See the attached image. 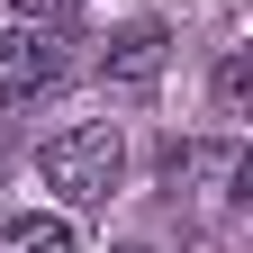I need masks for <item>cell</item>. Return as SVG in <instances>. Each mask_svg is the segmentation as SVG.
<instances>
[{"label":"cell","instance_id":"cell-6","mask_svg":"<svg viewBox=\"0 0 253 253\" xmlns=\"http://www.w3.org/2000/svg\"><path fill=\"white\" fill-rule=\"evenodd\" d=\"M9 9H18L27 27H73V18H82V0H9Z\"/></svg>","mask_w":253,"mask_h":253},{"label":"cell","instance_id":"cell-3","mask_svg":"<svg viewBox=\"0 0 253 253\" xmlns=\"http://www.w3.org/2000/svg\"><path fill=\"white\" fill-rule=\"evenodd\" d=\"M163 63H172V27L136 18V27H118L100 45V82L109 90H145V82H163Z\"/></svg>","mask_w":253,"mask_h":253},{"label":"cell","instance_id":"cell-4","mask_svg":"<svg viewBox=\"0 0 253 253\" xmlns=\"http://www.w3.org/2000/svg\"><path fill=\"white\" fill-rule=\"evenodd\" d=\"M0 253H73V217H9L0 226Z\"/></svg>","mask_w":253,"mask_h":253},{"label":"cell","instance_id":"cell-1","mask_svg":"<svg viewBox=\"0 0 253 253\" xmlns=\"http://www.w3.org/2000/svg\"><path fill=\"white\" fill-rule=\"evenodd\" d=\"M37 172L63 208H109L118 199V181H126V136L109 118H90V126H63V136L37 154Z\"/></svg>","mask_w":253,"mask_h":253},{"label":"cell","instance_id":"cell-7","mask_svg":"<svg viewBox=\"0 0 253 253\" xmlns=\"http://www.w3.org/2000/svg\"><path fill=\"white\" fill-rule=\"evenodd\" d=\"M109 253H145V244H109Z\"/></svg>","mask_w":253,"mask_h":253},{"label":"cell","instance_id":"cell-2","mask_svg":"<svg viewBox=\"0 0 253 253\" xmlns=\"http://www.w3.org/2000/svg\"><path fill=\"white\" fill-rule=\"evenodd\" d=\"M63 63H73V54H63V27H18V37H0V109L54 90Z\"/></svg>","mask_w":253,"mask_h":253},{"label":"cell","instance_id":"cell-5","mask_svg":"<svg viewBox=\"0 0 253 253\" xmlns=\"http://www.w3.org/2000/svg\"><path fill=\"white\" fill-rule=\"evenodd\" d=\"M244 90H253V63H244V54H226V63H217V109L244 118Z\"/></svg>","mask_w":253,"mask_h":253}]
</instances>
